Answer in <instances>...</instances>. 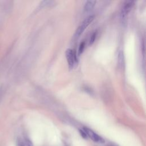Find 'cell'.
<instances>
[{
  "label": "cell",
  "instance_id": "6da1fadb",
  "mask_svg": "<svg viewBox=\"0 0 146 146\" xmlns=\"http://www.w3.org/2000/svg\"><path fill=\"white\" fill-rule=\"evenodd\" d=\"M94 15H90L82 23V24L77 28L75 34L74 35V38L75 39L78 38L80 35L83 33L84 30L88 26V25L93 21L94 19Z\"/></svg>",
  "mask_w": 146,
  "mask_h": 146
},
{
  "label": "cell",
  "instance_id": "7a4b0ae2",
  "mask_svg": "<svg viewBox=\"0 0 146 146\" xmlns=\"http://www.w3.org/2000/svg\"><path fill=\"white\" fill-rule=\"evenodd\" d=\"M83 130L85 132L87 136H88L93 141L95 142H99V143L104 142L103 139L101 137H100L98 134L95 133L92 130L89 129L88 128L84 127Z\"/></svg>",
  "mask_w": 146,
  "mask_h": 146
},
{
  "label": "cell",
  "instance_id": "3957f363",
  "mask_svg": "<svg viewBox=\"0 0 146 146\" xmlns=\"http://www.w3.org/2000/svg\"><path fill=\"white\" fill-rule=\"evenodd\" d=\"M66 57L67 61V63L68 67L70 69H72L74 67L75 62V57L74 53L72 49L68 48L66 51Z\"/></svg>",
  "mask_w": 146,
  "mask_h": 146
},
{
  "label": "cell",
  "instance_id": "277c9868",
  "mask_svg": "<svg viewBox=\"0 0 146 146\" xmlns=\"http://www.w3.org/2000/svg\"><path fill=\"white\" fill-rule=\"evenodd\" d=\"M133 5H134L133 1H126L125 2V3L124 4V6L123 7V9L121 10V17L123 19H125V18L127 17V15L128 14V13L131 10Z\"/></svg>",
  "mask_w": 146,
  "mask_h": 146
},
{
  "label": "cell",
  "instance_id": "5b68a950",
  "mask_svg": "<svg viewBox=\"0 0 146 146\" xmlns=\"http://www.w3.org/2000/svg\"><path fill=\"white\" fill-rule=\"evenodd\" d=\"M96 3L95 1H87L86 2L84 6V10L87 12L91 11L95 6Z\"/></svg>",
  "mask_w": 146,
  "mask_h": 146
},
{
  "label": "cell",
  "instance_id": "8992f818",
  "mask_svg": "<svg viewBox=\"0 0 146 146\" xmlns=\"http://www.w3.org/2000/svg\"><path fill=\"white\" fill-rule=\"evenodd\" d=\"M124 63V55L122 51H120L118 54V64L120 67L123 66Z\"/></svg>",
  "mask_w": 146,
  "mask_h": 146
},
{
  "label": "cell",
  "instance_id": "52a82bcc",
  "mask_svg": "<svg viewBox=\"0 0 146 146\" xmlns=\"http://www.w3.org/2000/svg\"><path fill=\"white\" fill-rule=\"evenodd\" d=\"M52 3H53V1H44L40 3V7L48 6H50Z\"/></svg>",
  "mask_w": 146,
  "mask_h": 146
},
{
  "label": "cell",
  "instance_id": "ba28073f",
  "mask_svg": "<svg viewBox=\"0 0 146 146\" xmlns=\"http://www.w3.org/2000/svg\"><path fill=\"white\" fill-rule=\"evenodd\" d=\"M96 33H95V32L94 33L91 35V37H90V44H92L94 42L95 39L96 38Z\"/></svg>",
  "mask_w": 146,
  "mask_h": 146
},
{
  "label": "cell",
  "instance_id": "9c48e42d",
  "mask_svg": "<svg viewBox=\"0 0 146 146\" xmlns=\"http://www.w3.org/2000/svg\"><path fill=\"white\" fill-rule=\"evenodd\" d=\"M84 42H82L80 43V45H79V50H78V52H79V54H81L83 50H84Z\"/></svg>",
  "mask_w": 146,
  "mask_h": 146
},
{
  "label": "cell",
  "instance_id": "30bf717a",
  "mask_svg": "<svg viewBox=\"0 0 146 146\" xmlns=\"http://www.w3.org/2000/svg\"><path fill=\"white\" fill-rule=\"evenodd\" d=\"M19 146H30L29 142L26 141L25 143H21Z\"/></svg>",
  "mask_w": 146,
  "mask_h": 146
},
{
  "label": "cell",
  "instance_id": "8fae6325",
  "mask_svg": "<svg viewBox=\"0 0 146 146\" xmlns=\"http://www.w3.org/2000/svg\"><path fill=\"white\" fill-rule=\"evenodd\" d=\"M80 134H81V135H82V136L83 137L86 138L87 137L86 134V133H85V132L83 130H80Z\"/></svg>",
  "mask_w": 146,
  "mask_h": 146
},
{
  "label": "cell",
  "instance_id": "7c38bea8",
  "mask_svg": "<svg viewBox=\"0 0 146 146\" xmlns=\"http://www.w3.org/2000/svg\"><path fill=\"white\" fill-rule=\"evenodd\" d=\"M2 92H3V88L0 89V95H2Z\"/></svg>",
  "mask_w": 146,
  "mask_h": 146
}]
</instances>
